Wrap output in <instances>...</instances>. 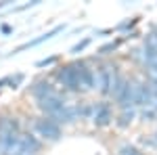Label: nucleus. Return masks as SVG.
<instances>
[{"label": "nucleus", "instance_id": "2eb2a0df", "mask_svg": "<svg viewBox=\"0 0 157 155\" xmlns=\"http://www.w3.org/2000/svg\"><path fill=\"white\" fill-rule=\"evenodd\" d=\"M55 61H57V57H48V59H42V61H38L36 65H38V67H46V65H52Z\"/></svg>", "mask_w": 157, "mask_h": 155}, {"label": "nucleus", "instance_id": "4468645a", "mask_svg": "<svg viewBox=\"0 0 157 155\" xmlns=\"http://www.w3.org/2000/svg\"><path fill=\"white\" fill-rule=\"evenodd\" d=\"M117 44H120L117 40H115V42H109V44H105V46L101 48V52H103V55H107L109 50H115V48H117Z\"/></svg>", "mask_w": 157, "mask_h": 155}, {"label": "nucleus", "instance_id": "1a4fd4ad", "mask_svg": "<svg viewBox=\"0 0 157 155\" xmlns=\"http://www.w3.org/2000/svg\"><path fill=\"white\" fill-rule=\"evenodd\" d=\"M32 95L36 96V101H42V99H50V96L59 95L57 90H55V86H50L48 82H36L34 86H32Z\"/></svg>", "mask_w": 157, "mask_h": 155}, {"label": "nucleus", "instance_id": "f03ea898", "mask_svg": "<svg viewBox=\"0 0 157 155\" xmlns=\"http://www.w3.org/2000/svg\"><path fill=\"white\" fill-rule=\"evenodd\" d=\"M92 76H94V88H98L103 95H115L124 82L117 76L115 65H101L98 69H92Z\"/></svg>", "mask_w": 157, "mask_h": 155}, {"label": "nucleus", "instance_id": "7ed1b4c3", "mask_svg": "<svg viewBox=\"0 0 157 155\" xmlns=\"http://www.w3.org/2000/svg\"><path fill=\"white\" fill-rule=\"evenodd\" d=\"M21 128L15 118H0V151L6 153L13 145L19 141Z\"/></svg>", "mask_w": 157, "mask_h": 155}, {"label": "nucleus", "instance_id": "6e6552de", "mask_svg": "<svg viewBox=\"0 0 157 155\" xmlns=\"http://www.w3.org/2000/svg\"><path fill=\"white\" fill-rule=\"evenodd\" d=\"M59 32H63V25H57V27H52L50 32H46V34H42V36H38L36 40H29V42H25V44H21V46L13 48V52H11V55H19V52H23L25 48L38 46V44H42V42H46V40H50V38L55 36V34H59Z\"/></svg>", "mask_w": 157, "mask_h": 155}, {"label": "nucleus", "instance_id": "9d476101", "mask_svg": "<svg viewBox=\"0 0 157 155\" xmlns=\"http://www.w3.org/2000/svg\"><path fill=\"white\" fill-rule=\"evenodd\" d=\"M117 155H143L134 145H121L120 151H117Z\"/></svg>", "mask_w": 157, "mask_h": 155}, {"label": "nucleus", "instance_id": "f257e3e1", "mask_svg": "<svg viewBox=\"0 0 157 155\" xmlns=\"http://www.w3.org/2000/svg\"><path fill=\"white\" fill-rule=\"evenodd\" d=\"M55 76L63 88L73 90V92H86V90L94 88V76H92V69H88L86 63L63 65L57 69Z\"/></svg>", "mask_w": 157, "mask_h": 155}, {"label": "nucleus", "instance_id": "39448f33", "mask_svg": "<svg viewBox=\"0 0 157 155\" xmlns=\"http://www.w3.org/2000/svg\"><path fill=\"white\" fill-rule=\"evenodd\" d=\"M34 128H36V134L42 136L44 141H59L61 138V126H59V122H55L52 118L44 115V118L36 119Z\"/></svg>", "mask_w": 157, "mask_h": 155}, {"label": "nucleus", "instance_id": "423d86ee", "mask_svg": "<svg viewBox=\"0 0 157 155\" xmlns=\"http://www.w3.org/2000/svg\"><path fill=\"white\" fill-rule=\"evenodd\" d=\"M92 111V122L97 124V126H107L109 122L113 119V113H111V107H109L107 103H98V105H94V107L90 109Z\"/></svg>", "mask_w": 157, "mask_h": 155}, {"label": "nucleus", "instance_id": "9b49d317", "mask_svg": "<svg viewBox=\"0 0 157 155\" xmlns=\"http://www.w3.org/2000/svg\"><path fill=\"white\" fill-rule=\"evenodd\" d=\"M132 118H134V111H132V109H124V111H121V115H120V126H128V124L132 122Z\"/></svg>", "mask_w": 157, "mask_h": 155}, {"label": "nucleus", "instance_id": "20e7f679", "mask_svg": "<svg viewBox=\"0 0 157 155\" xmlns=\"http://www.w3.org/2000/svg\"><path fill=\"white\" fill-rule=\"evenodd\" d=\"M38 151H40V141L34 134H23L21 132L19 141L13 145L4 155H38Z\"/></svg>", "mask_w": 157, "mask_h": 155}, {"label": "nucleus", "instance_id": "dca6fc26", "mask_svg": "<svg viewBox=\"0 0 157 155\" xmlns=\"http://www.w3.org/2000/svg\"><path fill=\"white\" fill-rule=\"evenodd\" d=\"M4 84H9V78H0V88H2Z\"/></svg>", "mask_w": 157, "mask_h": 155}, {"label": "nucleus", "instance_id": "0eeeda50", "mask_svg": "<svg viewBox=\"0 0 157 155\" xmlns=\"http://www.w3.org/2000/svg\"><path fill=\"white\" fill-rule=\"evenodd\" d=\"M143 57H145V63L157 73V34L147 40V46H145V52H143Z\"/></svg>", "mask_w": 157, "mask_h": 155}, {"label": "nucleus", "instance_id": "ddd939ff", "mask_svg": "<svg viewBox=\"0 0 157 155\" xmlns=\"http://www.w3.org/2000/svg\"><path fill=\"white\" fill-rule=\"evenodd\" d=\"M88 44H90V38H86V40H82V42H78V44L71 48V55H78V52H80V50H84Z\"/></svg>", "mask_w": 157, "mask_h": 155}, {"label": "nucleus", "instance_id": "f8f14e48", "mask_svg": "<svg viewBox=\"0 0 157 155\" xmlns=\"http://www.w3.org/2000/svg\"><path fill=\"white\" fill-rule=\"evenodd\" d=\"M21 82H23V73H15V76L9 78V86H11V88H19Z\"/></svg>", "mask_w": 157, "mask_h": 155}]
</instances>
